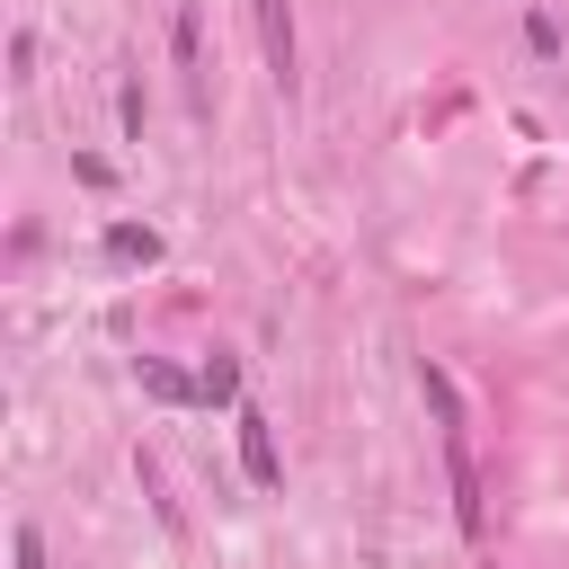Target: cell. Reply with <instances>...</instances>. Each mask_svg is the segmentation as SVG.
Listing matches in <instances>:
<instances>
[{"mask_svg": "<svg viewBox=\"0 0 569 569\" xmlns=\"http://www.w3.org/2000/svg\"><path fill=\"white\" fill-rule=\"evenodd\" d=\"M107 258H116V267H151V258H160V231H151V222H107Z\"/></svg>", "mask_w": 569, "mask_h": 569, "instance_id": "cell-4", "label": "cell"}, {"mask_svg": "<svg viewBox=\"0 0 569 569\" xmlns=\"http://www.w3.org/2000/svg\"><path fill=\"white\" fill-rule=\"evenodd\" d=\"M196 382H204V400H231V391H240V365H231V356H204Z\"/></svg>", "mask_w": 569, "mask_h": 569, "instance_id": "cell-6", "label": "cell"}, {"mask_svg": "<svg viewBox=\"0 0 569 569\" xmlns=\"http://www.w3.org/2000/svg\"><path fill=\"white\" fill-rule=\"evenodd\" d=\"M249 18H258V44H267L276 89H293V9L284 0H249Z\"/></svg>", "mask_w": 569, "mask_h": 569, "instance_id": "cell-3", "label": "cell"}, {"mask_svg": "<svg viewBox=\"0 0 569 569\" xmlns=\"http://www.w3.org/2000/svg\"><path fill=\"white\" fill-rule=\"evenodd\" d=\"M445 480H453V516L480 542L489 533V498H480V462H471V427H445Z\"/></svg>", "mask_w": 569, "mask_h": 569, "instance_id": "cell-1", "label": "cell"}, {"mask_svg": "<svg viewBox=\"0 0 569 569\" xmlns=\"http://www.w3.org/2000/svg\"><path fill=\"white\" fill-rule=\"evenodd\" d=\"M27 71H36V36L18 27V36H9V80H27Z\"/></svg>", "mask_w": 569, "mask_h": 569, "instance_id": "cell-8", "label": "cell"}, {"mask_svg": "<svg viewBox=\"0 0 569 569\" xmlns=\"http://www.w3.org/2000/svg\"><path fill=\"white\" fill-rule=\"evenodd\" d=\"M9 551H18V569H44V533H36V525H18V533H9Z\"/></svg>", "mask_w": 569, "mask_h": 569, "instance_id": "cell-7", "label": "cell"}, {"mask_svg": "<svg viewBox=\"0 0 569 569\" xmlns=\"http://www.w3.org/2000/svg\"><path fill=\"white\" fill-rule=\"evenodd\" d=\"M142 391H151V400H169V409H178V400H204V382H187L169 356H142Z\"/></svg>", "mask_w": 569, "mask_h": 569, "instance_id": "cell-5", "label": "cell"}, {"mask_svg": "<svg viewBox=\"0 0 569 569\" xmlns=\"http://www.w3.org/2000/svg\"><path fill=\"white\" fill-rule=\"evenodd\" d=\"M231 427H240V471H249V489H284V453H276V427H267L258 409H240Z\"/></svg>", "mask_w": 569, "mask_h": 569, "instance_id": "cell-2", "label": "cell"}]
</instances>
